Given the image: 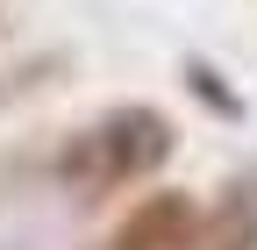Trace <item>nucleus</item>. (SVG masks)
Instances as JSON below:
<instances>
[{
    "label": "nucleus",
    "mask_w": 257,
    "mask_h": 250,
    "mask_svg": "<svg viewBox=\"0 0 257 250\" xmlns=\"http://www.w3.org/2000/svg\"><path fill=\"white\" fill-rule=\"evenodd\" d=\"M172 150H179V129H172L165 107L114 100V107H100L86 129H72L50 150V179H57V193H72L79 207H100V200L128 193V186H150L172 165Z\"/></svg>",
    "instance_id": "1"
},
{
    "label": "nucleus",
    "mask_w": 257,
    "mask_h": 250,
    "mask_svg": "<svg viewBox=\"0 0 257 250\" xmlns=\"http://www.w3.org/2000/svg\"><path fill=\"white\" fill-rule=\"evenodd\" d=\"M193 222H200V200H193V193H172V186H157V193H143V200L114 222V236H107L100 250H186Z\"/></svg>",
    "instance_id": "2"
},
{
    "label": "nucleus",
    "mask_w": 257,
    "mask_h": 250,
    "mask_svg": "<svg viewBox=\"0 0 257 250\" xmlns=\"http://www.w3.org/2000/svg\"><path fill=\"white\" fill-rule=\"evenodd\" d=\"M186 250H257V172L229 179V186L200 207Z\"/></svg>",
    "instance_id": "3"
},
{
    "label": "nucleus",
    "mask_w": 257,
    "mask_h": 250,
    "mask_svg": "<svg viewBox=\"0 0 257 250\" xmlns=\"http://www.w3.org/2000/svg\"><path fill=\"white\" fill-rule=\"evenodd\" d=\"M179 79L200 93V100H207L221 121H243V93H229V86H221V72L207 65V57H186V65H179Z\"/></svg>",
    "instance_id": "4"
}]
</instances>
